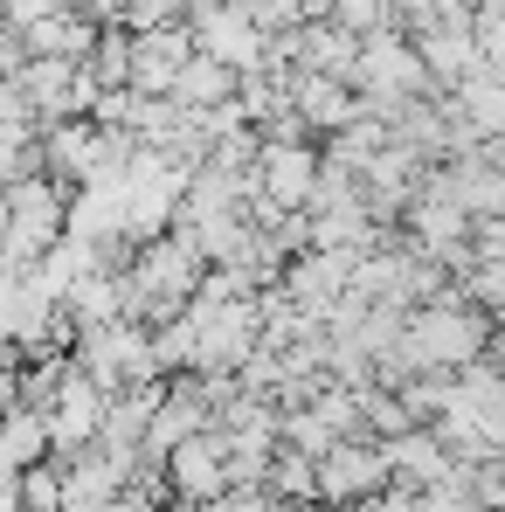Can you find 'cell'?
Here are the masks:
<instances>
[{
  "label": "cell",
  "instance_id": "obj_1",
  "mask_svg": "<svg viewBox=\"0 0 505 512\" xmlns=\"http://www.w3.org/2000/svg\"><path fill=\"white\" fill-rule=\"evenodd\" d=\"M63 229H70V187L63 180H49V173L35 167V173H21V180L0 187V256L14 270H28L42 250H56Z\"/></svg>",
  "mask_w": 505,
  "mask_h": 512
},
{
  "label": "cell",
  "instance_id": "obj_11",
  "mask_svg": "<svg viewBox=\"0 0 505 512\" xmlns=\"http://www.w3.org/2000/svg\"><path fill=\"white\" fill-rule=\"evenodd\" d=\"M125 70H132V28L125 21H104L97 42H90V56H84V77L97 90H125Z\"/></svg>",
  "mask_w": 505,
  "mask_h": 512
},
{
  "label": "cell",
  "instance_id": "obj_20",
  "mask_svg": "<svg viewBox=\"0 0 505 512\" xmlns=\"http://www.w3.org/2000/svg\"><path fill=\"white\" fill-rule=\"evenodd\" d=\"M471 7H492V0H471Z\"/></svg>",
  "mask_w": 505,
  "mask_h": 512
},
{
  "label": "cell",
  "instance_id": "obj_3",
  "mask_svg": "<svg viewBox=\"0 0 505 512\" xmlns=\"http://www.w3.org/2000/svg\"><path fill=\"white\" fill-rule=\"evenodd\" d=\"M312 180H319V139H263L256 146L250 194L277 201V208H305Z\"/></svg>",
  "mask_w": 505,
  "mask_h": 512
},
{
  "label": "cell",
  "instance_id": "obj_9",
  "mask_svg": "<svg viewBox=\"0 0 505 512\" xmlns=\"http://www.w3.org/2000/svg\"><path fill=\"white\" fill-rule=\"evenodd\" d=\"M381 478H388V457H381V450H367V443H333L319 485H326L333 499H360V492H374Z\"/></svg>",
  "mask_w": 505,
  "mask_h": 512
},
{
  "label": "cell",
  "instance_id": "obj_4",
  "mask_svg": "<svg viewBox=\"0 0 505 512\" xmlns=\"http://www.w3.org/2000/svg\"><path fill=\"white\" fill-rule=\"evenodd\" d=\"M284 97H291V111H298L305 139H333L339 125L367 118L360 90H353V84H339V77H305V70H291V77H284Z\"/></svg>",
  "mask_w": 505,
  "mask_h": 512
},
{
  "label": "cell",
  "instance_id": "obj_10",
  "mask_svg": "<svg viewBox=\"0 0 505 512\" xmlns=\"http://www.w3.org/2000/svg\"><path fill=\"white\" fill-rule=\"evenodd\" d=\"M167 457H173V485L180 492H215L222 485V436H201L194 429V436L173 443Z\"/></svg>",
  "mask_w": 505,
  "mask_h": 512
},
{
  "label": "cell",
  "instance_id": "obj_13",
  "mask_svg": "<svg viewBox=\"0 0 505 512\" xmlns=\"http://www.w3.org/2000/svg\"><path fill=\"white\" fill-rule=\"evenodd\" d=\"M471 42H478V63L505 77V0L478 7V21H471Z\"/></svg>",
  "mask_w": 505,
  "mask_h": 512
},
{
  "label": "cell",
  "instance_id": "obj_14",
  "mask_svg": "<svg viewBox=\"0 0 505 512\" xmlns=\"http://www.w3.org/2000/svg\"><path fill=\"white\" fill-rule=\"evenodd\" d=\"M35 173V132L28 125H0V187Z\"/></svg>",
  "mask_w": 505,
  "mask_h": 512
},
{
  "label": "cell",
  "instance_id": "obj_18",
  "mask_svg": "<svg viewBox=\"0 0 505 512\" xmlns=\"http://www.w3.org/2000/svg\"><path fill=\"white\" fill-rule=\"evenodd\" d=\"M277 485L284 492H312V457H284L277 464Z\"/></svg>",
  "mask_w": 505,
  "mask_h": 512
},
{
  "label": "cell",
  "instance_id": "obj_12",
  "mask_svg": "<svg viewBox=\"0 0 505 512\" xmlns=\"http://www.w3.org/2000/svg\"><path fill=\"white\" fill-rule=\"evenodd\" d=\"M333 28H346V35H388L395 28V0H333Z\"/></svg>",
  "mask_w": 505,
  "mask_h": 512
},
{
  "label": "cell",
  "instance_id": "obj_16",
  "mask_svg": "<svg viewBox=\"0 0 505 512\" xmlns=\"http://www.w3.org/2000/svg\"><path fill=\"white\" fill-rule=\"evenodd\" d=\"M56 7H63V0H0V21H7V28L21 35V28H35V21H49Z\"/></svg>",
  "mask_w": 505,
  "mask_h": 512
},
{
  "label": "cell",
  "instance_id": "obj_7",
  "mask_svg": "<svg viewBox=\"0 0 505 512\" xmlns=\"http://www.w3.org/2000/svg\"><path fill=\"white\" fill-rule=\"evenodd\" d=\"M104 409H111V395L90 381L84 367H70V374H63V388H56V436L90 443V436L104 429Z\"/></svg>",
  "mask_w": 505,
  "mask_h": 512
},
{
  "label": "cell",
  "instance_id": "obj_15",
  "mask_svg": "<svg viewBox=\"0 0 505 512\" xmlns=\"http://www.w3.org/2000/svg\"><path fill=\"white\" fill-rule=\"evenodd\" d=\"M236 14H250L256 35H291L298 28V0H236Z\"/></svg>",
  "mask_w": 505,
  "mask_h": 512
},
{
  "label": "cell",
  "instance_id": "obj_19",
  "mask_svg": "<svg viewBox=\"0 0 505 512\" xmlns=\"http://www.w3.org/2000/svg\"><path fill=\"white\" fill-rule=\"evenodd\" d=\"M298 21H333V0H298Z\"/></svg>",
  "mask_w": 505,
  "mask_h": 512
},
{
  "label": "cell",
  "instance_id": "obj_6",
  "mask_svg": "<svg viewBox=\"0 0 505 512\" xmlns=\"http://www.w3.org/2000/svg\"><path fill=\"white\" fill-rule=\"evenodd\" d=\"M97 28L104 21H90L77 7H56L49 21H35V28H21V56H56V63H84L90 42H97Z\"/></svg>",
  "mask_w": 505,
  "mask_h": 512
},
{
  "label": "cell",
  "instance_id": "obj_2",
  "mask_svg": "<svg viewBox=\"0 0 505 512\" xmlns=\"http://www.w3.org/2000/svg\"><path fill=\"white\" fill-rule=\"evenodd\" d=\"M346 84L360 90V104H381V97H436V84H429V70H422V56H416V42H409L402 28L367 35V42L353 49Z\"/></svg>",
  "mask_w": 505,
  "mask_h": 512
},
{
  "label": "cell",
  "instance_id": "obj_5",
  "mask_svg": "<svg viewBox=\"0 0 505 512\" xmlns=\"http://www.w3.org/2000/svg\"><path fill=\"white\" fill-rule=\"evenodd\" d=\"M187 28H194V49H201V56H215V63H229L236 77L263 70V49H270V35H256L250 14H236V7H208V14H194Z\"/></svg>",
  "mask_w": 505,
  "mask_h": 512
},
{
  "label": "cell",
  "instance_id": "obj_17",
  "mask_svg": "<svg viewBox=\"0 0 505 512\" xmlns=\"http://www.w3.org/2000/svg\"><path fill=\"white\" fill-rule=\"evenodd\" d=\"M471 256H505V215L471 222Z\"/></svg>",
  "mask_w": 505,
  "mask_h": 512
},
{
  "label": "cell",
  "instance_id": "obj_8",
  "mask_svg": "<svg viewBox=\"0 0 505 512\" xmlns=\"http://www.w3.org/2000/svg\"><path fill=\"white\" fill-rule=\"evenodd\" d=\"M167 97L180 104V111H215V104H229V97H236V70L194 49V56L173 70V90H167Z\"/></svg>",
  "mask_w": 505,
  "mask_h": 512
}]
</instances>
